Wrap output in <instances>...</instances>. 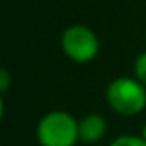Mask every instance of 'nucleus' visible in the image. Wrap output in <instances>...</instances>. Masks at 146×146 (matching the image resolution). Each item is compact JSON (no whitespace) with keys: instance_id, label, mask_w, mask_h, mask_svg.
<instances>
[{"instance_id":"1","label":"nucleus","mask_w":146,"mask_h":146,"mask_svg":"<svg viewBox=\"0 0 146 146\" xmlns=\"http://www.w3.org/2000/svg\"><path fill=\"white\" fill-rule=\"evenodd\" d=\"M36 139L40 146H76L79 141V120L65 110L48 112L36 125Z\"/></svg>"},{"instance_id":"2","label":"nucleus","mask_w":146,"mask_h":146,"mask_svg":"<svg viewBox=\"0 0 146 146\" xmlns=\"http://www.w3.org/2000/svg\"><path fill=\"white\" fill-rule=\"evenodd\" d=\"M110 108L125 117L139 115L146 108V88L132 78H115L105 91Z\"/></svg>"},{"instance_id":"3","label":"nucleus","mask_w":146,"mask_h":146,"mask_svg":"<svg viewBox=\"0 0 146 146\" xmlns=\"http://www.w3.org/2000/svg\"><path fill=\"white\" fill-rule=\"evenodd\" d=\"M60 48L69 60L88 64L96 58L100 52V40L91 28L84 24H72L62 33Z\"/></svg>"},{"instance_id":"4","label":"nucleus","mask_w":146,"mask_h":146,"mask_svg":"<svg viewBox=\"0 0 146 146\" xmlns=\"http://www.w3.org/2000/svg\"><path fill=\"white\" fill-rule=\"evenodd\" d=\"M108 131L107 119L100 113H88L79 120V141L93 144L100 143Z\"/></svg>"},{"instance_id":"5","label":"nucleus","mask_w":146,"mask_h":146,"mask_svg":"<svg viewBox=\"0 0 146 146\" xmlns=\"http://www.w3.org/2000/svg\"><path fill=\"white\" fill-rule=\"evenodd\" d=\"M132 76L146 88V50L136 57L134 65H132Z\"/></svg>"},{"instance_id":"6","label":"nucleus","mask_w":146,"mask_h":146,"mask_svg":"<svg viewBox=\"0 0 146 146\" xmlns=\"http://www.w3.org/2000/svg\"><path fill=\"white\" fill-rule=\"evenodd\" d=\"M108 146H146V141H144L141 136L122 134V136H117Z\"/></svg>"},{"instance_id":"7","label":"nucleus","mask_w":146,"mask_h":146,"mask_svg":"<svg viewBox=\"0 0 146 146\" xmlns=\"http://www.w3.org/2000/svg\"><path fill=\"white\" fill-rule=\"evenodd\" d=\"M9 83H11V79H9V72H7V69H2V70H0V91H2V93L7 91Z\"/></svg>"},{"instance_id":"8","label":"nucleus","mask_w":146,"mask_h":146,"mask_svg":"<svg viewBox=\"0 0 146 146\" xmlns=\"http://www.w3.org/2000/svg\"><path fill=\"white\" fill-rule=\"evenodd\" d=\"M141 137H143V139L146 141V122L143 124V129H141Z\"/></svg>"}]
</instances>
